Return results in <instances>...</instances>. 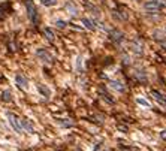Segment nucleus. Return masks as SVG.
<instances>
[{
  "instance_id": "6",
  "label": "nucleus",
  "mask_w": 166,
  "mask_h": 151,
  "mask_svg": "<svg viewBox=\"0 0 166 151\" xmlns=\"http://www.w3.org/2000/svg\"><path fill=\"white\" fill-rule=\"evenodd\" d=\"M109 87L111 88H114V90H117V91H124V90H126L124 84H123L121 81H117V79H111Z\"/></svg>"
},
{
  "instance_id": "1",
  "label": "nucleus",
  "mask_w": 166,
  "mask_h": 151,
  "mask_svg": "<svg viewBox=\"0 0 166 151\" xmlns=\"http://www.w3.org/2000/svg\"><path fill=\"white\" fill-rule=\"evenodd\" d=\"M165 8V3H162V2H159V0H150L147 2L145 5H144V9L147 11V12H151V14H156V12H159L160 9H163Z\"/></svg>"
},
{
  "instance_id": "21",
  "label": "nucleus",
  "mask_w": 166,
  "mask_h": 151,
  "mask_svg": "<svg viewBox=\"0 0 166 151\" xmlns=\"http://www.w3.org/2000/svg\"><path fill=\"white\" fill-rule=\"evenodd\" d=\"M160 136H162V138H163V139H166V130H163V132L160 133Z\"/></svg>"
},
{
  "instance_id": "12",
  "label": "nucleus",
  "mask_w": 166,
  "mask_h": 151,
  "mask_svg": "<svg viewBox=\"0 0 166 151\" xmlns=\"http://www.w3.org/2000/svg\"><path fill=\"white\" fill-rule=\"evenodd\" d=\"M43 35L47 36V39H48L50 42L54 40V33H53V30H51L50 27H45V29H43Z\"/></svg>"
},
{
  "instance_id": "15",
  "label": "nucleus",
  "mask_w": 166,
  "mask_h": 151,
  "mask_svg": "<svg viewBox=\"0 0 166 151\" xmlns=\"http://www.w3.org/2000/svg\"><path fill=\"white\" fill-rule=\"evenodd\" d=\"M2 100H3V102H11V100H12V94H11L9 90H6V91L2 93Z\"/></svg>"
},
{
  "instance_id": "8",
  "label": "nucleus",
  "mask_w": 166,
  "mask_h": 151,
  "mask_svg": "<svg viewBox=\"0 0 166 151\" xmlns=\"http://www.w3.org/2000/svg\"><path fill=\"white\" fill-rule=\"evenodd\" d=\"M153 96H154V99L160 103V105H163V106H166V97L162 93H159V91H156V90H153Z\"/></svg>"
},
{
  "instance_id": "4",
  "label": "nucleus",
  "mask_w": 166,
  "mask_h": 151,
  "mask_svg": "<svg viewBox=\"0 0 166 151\" xmlns=\"http://www.w3.org/2000/svg\"><path fill=\"white\" fill-rule=\"evenodd\" d=\"M36 56L42 60V61H45V63H48V64H53V61H54V57L51 56L47 50H37L36 51Z\"/></svg>"
},
{
  "instance_id": "2",
  "label": "nucleus",
  "mask_w": 166,
  "mask_h": 151,
  "mask_svg": "<svg viewBox=\"0 0 166 151\" xmlns=\"http://www.w3.org/2000/svg\"><path fill=\"white\" fill-rule=\"evenodd\" d=\"M26 8H27V14H29V18L30 21L36 26L37 24V11H36V6L33 5L32 0H26Z\"/></svg>"
},
{
  "instance_id": "19",
  "label": "nucleus",
  "mask_w": 166,
  "mask_h": 151,
  "mask_svg": "<svg viewBox=\"0 0 166 151\" xmlns=\"http://www.w3.org/2000/svg\"><path fill=\"white\" fill-rule=\"evenodd\" d=\"M40 3L43 6H54L55 3H57V0H40Z\"/></svg>"
},
{
  "instance_id": "16",
  "label": "nucleus",
  "mask_w": 166,
  "mask_h": 151,
  "mask_svg": "<svg viewBox=\"0 0 166 151\" xmlns=\"http://www.w3.org/2000/svg\"><path fill=\"white\" fill-rule=\"evenodd\" d=\"M57 123H58L60 126H63V127H71V126H74V123H72V121H67V120H57Z\"/></svg>"
},
{
  "instance_id": "17",
  "label": "nucleus",
  "mask_w": 166,
  "mask_h": 151,
  "mask_svg": "<svg viewBox=\"0 0 166 151\" xmlns=\"http://www.w3.org/2000/svg\"><path fill=\"white\" fill-rule=\"evenodd\" d=\"M8 5H0V19L5 18V15H6V11H8Z\"/></svg>"
},
{
  "instance_id": "14",
  "label": "nucleus",
  "mask_w": 166,
  "mask_h": 151,
  "mask_svg": "<svg viewBox=\"0 0 166 151\" xmlns=\"http://www.w3.org/2000/svg\"><path fill=\"white\" fill-rule=\"evenodd\" d=\"M136 103H138V105H141V106H144V108H151L150 102L145 100V99H142V97H138V99H136Z\"/></svg>"
},
{
  "instance_id": "13",
  "label": "nucleus",
  "mask_w": 166,
  "mask_h": 151,
  "mask_svg": "<svg viewBox=\"0 0 166 151\" xmlns=\"http://www.w3.org/2000/svg\"><path fill=\"white\" fill-rule=\"evenodd\" d=\"M82 24L88 29V30H96V26L93 24V21L92 19H88V18H82Z\"/></svg>"
},
{
  "instance_id": "3",
  "label": "nucleus",
  "mask_w": 166,
  "mask_h": 151,
  "mask_svg": "<svg viewBox=\"0 0 166 151\" xmlns=\"http://www.w3.org/2000/svg\"><path fill=\"white\" fill-rule=\"evenodd\" d=\"M8 120H9V123H11V126H12V129H14L15 132H17V133L22 132V127H21V120H19L15 114L8 112Z\"/></svg>"
},
{
  "instance_id": "10",
  "label": "nucleus",
  "mask_w": 166,
  "mask_h": 151,
  "mask_svg": "<svg viewBox=\"0 0 166 151\" xmlns=\"http://www.w3.org/2000/svg\"><path fill=\"white\" fill-rule=\"evenodd\" d=\"M66 9L69 11V14H71V15H74V17H76V15H78V8L75 6V5L72 3V2L66 3Z\"/></svg>"
},
{
  "instance_id": "11",
  "label": "nucleus",
  "mask_w": 166,
  "mask_h": 151,
  "mask_svg": "<svg viewBox=\"0 0 166 151\" xmlns=\"http://www.w3.org/2000/svg\"><path fill=\"white\" fill-rule=\"evenodd\" d=\"M37 90L42 93V96H43V97H47V99L51 96V91H50V90H48L45 85H42V84H37Z\"/></svg>"
},
{
  "instance_id": "9",
  "label": "nucleus",
  "mask_w": 166,
  "mask_h": 151,
  "mask_svg": "<svg viewBox=\"0 0 166 151\" xmlns=\"http://www.w3.org/2000/svg\"><path fill=\"white\" fill-rule=\"evenodd\" d=\"M21 127H22V130H27L29 133H35V129L29 120H21Z\"/></svg>"
},
{
  "instance_id": "18",
  "label": "nucleus",
  "mask_w": 166,
  "mask_h": 151,
  "mask_svg": "<svg viewBox=\"0 0 166 151\" xmlns=\"http://www.w3.org/2000/svg\"><path fill=\"white\" fill-rule=\"evenodd\" d=\"M135 75L138 76V79H139V81H145V79H147V75L144 74V70H136V72H135Z\"/></svg>"
},
{
  "instance_id": "20",
  "label": "nucleus",
  "mask_w": 166,
  "mask_h": 151,
  "mask_svg": "<svg viewBox=\"0 0 166 151\" xmlns=\"http://www.w3.org/2000/svg\"><path fill=\"white\" fill-rule=\"evenodd\" d=\"M66 24H67V22H66V21H63V19H57V21H55V26H57L58 29H64V27H66Z\"/></svg>"
},
{
  "instance_id": "5",
  "label": "nucleus",
  "mask_w": 166,
  "mask_h": 151,
  "mask_svg": "<svg viewBox=\"0 0 166 151\" xmlns=\"http://www.w3.org/2000/svg\"><path fill=\"white\" fill-rule=\"evenodd\" d=\"M15 82H17V85H18L19 88H22V90H27V88H29V81H27V78L24 75H21V74H17Z\"/></svg>"
},
{
  "instance_id": "7",
  "label": "nucleus",
  "mask_w": 166,
  "mask_h": 151,
  "mask_svg": "<svg viewBox=\"0 0 166 151\" xmlns=\"http://www.w3.org/2000/svg\"><path fill=\"white\" fill-rule=\"evenodd\" d=\"M109 36H111V39H112L114 42H120V40H123V39H124L123 33H121V32H118V30H111Z\"/></svg>"
}]
</instances>
